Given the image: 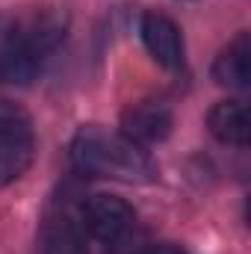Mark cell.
I'll return each instance as SVG.
<instances>
[{
    "instance_id": "cell-1",
    "label": "cell",
    "mask_w": 251,
    "mask_h": 254,
    "mask_svg": "<svg viewBox=\"0 0 251 254\" xmlns=\"http://www.w3.org/2000/svg\"><path fill=\"white\" fill-rule=\"evenodd\" d=\"M71 163L80 175L110 178L139 184L154 175L145 148L133 145L122 133H107L104 127H80L71 139Z\"/></svg>"
},
{
    "instance_id": "cell-2",
    "label": "cell",
    "mask_w": 251,
    "mask_h": 254,
    "mask_svg": "<svg viewBox=\"0 0 251 254\" xmlns=\"http://www.w3.org/2000/svg\"><path fill=\"white\" fill-rule=\"evenodd\" d=\"M36 157V136L30 116L9 104L0 101V187L15 184Z\"/></svg>"
},
{
    "instance_id": "cell-3",
    "label": "cell",
    "mask_w": 251,
    "mask_h": 254,
    "mask_svg": "<svg viewBox=\"0 0 251 254\" xmlns=\"http://www.w3.org/2000/svg\"><path fill=\"white\" fill-rule=\"evenodd\" d=\"M83 231H89L95 240L104 243H116L125 234L136 228V213L125 198L116 195H92L83 204V216H80Z\"/></svg>"
},
{
    "instance_id": "cell-4",
    "label": "cell",
    "mask_w": 251,
    "mask_h": 254,
    "mask_svg": "<svg viewBox=\"0 0 251 254\" xmlns=\"http://www.w3.org/2000/svg\"><path fill=\"white\" fill-rule=\"evenodd\" d=\"M175 125V116L160 101H136L122 113V136L139 148L163 142Z\"/></svg>"
},
{
    "instance_id": "cell-5",
    "label": "cell",
    "mask_w": 251,
    "mask_h": 254,
    "mask_svg": "<svg viewBox=\"0 0 251 254\" xmlns=\"http://www.w3.org/2000/svg\"><path fill=\"white\" fill-rule=\"evenodd\" d=\"M139 33H142L145 51L151 54V60L157 65H163L169 71L184 65V36H181V27L169 15L145 12L142 24H139Z\"/></svg>"
},
{
    "instance_id": "cell-6",
    "label": "cell",
    "mask_w": 251,
    "mask_h": 254,
    "mask_svg": "<svg viewBox=\"0 0 251 254\" xmlns=\"http://www.w3.org/2000/svg\"><path fill=\"white\" fill-rule=\"evenodd\" d=\"M15 33L24 42V48L33 54V60L39 63L45 54L57 51L60 42L65 39V18L54 9H36L24 15L21 21H15Z\"/></svg>"
},
{
    "instance_id": "cell-7",
    "label": "cell",
    "mask_w": 251,
    "mask_h": 254,
    "mask_svg": "<svg viewBox=\"0 0 251 254\" xmlns=\"http://www.w3.org/2000/svg\"><path fill=\"white\" fill-rule=\"evenodd\" d=\"M213 80L228 89H249L251 83V36L240 33L213 63Z\"/></svg>"
},
{
    "instance_id": "cell-8",
    "label": "cell",
    "mask_w": 251,
    "mask_h": 254,
    "mask_svg": "<svg viewBox=\"0 0 251 254\" xmlns=\"http://www.w3.org/2000/svg\"><path fill=\"white\" fill-rule=\"evenodd\" d=\"M39 63L24 48L15 33V24L0 18V83H30Z\"/></svg>"
},
{
    "instance_id": "cell-9",
    "label": "cell",
    "mask_w": 251,
    "mask_h": 254,
    "mask_svg": "<svg viewBox=\"0 0 251 254\" xmlns=\"http://www.w3.org/2000/svg\"><path fill=\"white\" fill-rule=\"evenodd\" d=\"M39 254H89L83 225L68 213L51 216L39 234Z\"/></svg>"
},
{
    "instance_id": "cell-10",
    "label": "cell",
    "mask_w": 251,
    "mask_h": 254,
    "mask_svg": "<svg viewBox=\"0 0 251 254\" xmlns=\"http://www.w3.org/2000/svg\"><path fill=\"white\" fill-rule=\"evenodd\" d=\"M210 133L225 142V145H237L246 148L251 139V122H249V107L243 101H219L210 116H207Z\"/></svg>"
},
{
    "instance_id": "cell-11",
    "label": "cell",
    "mask_w": 251,
    "mask_h": 254,
    "mask_svg": "<svg viewBox=\"0 0 251 254\" xmlns=\"http://www.w3.org/2000/svg\"><path fill=\"white\" fill-rule=\"evenodd\" d=\"M142 254H181V249L172 246V243H163V246H151V249H145Z\"/></svg>"
}]
</instances>
